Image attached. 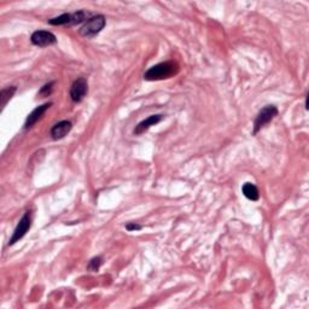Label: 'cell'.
<instances>
[{"label": "cell", "mask_w": 309, "mask_h": 309, "mask_svg": "<svg viewBox=\"0 0 309 309\" xmlns=\"http://www.w3.org/2000/svg\"><path fill=\"white\" fill-rule=\"evenodd\" d=\"M179 66L174 62H162L151 67L148 72L144 74V79L148 81H157L169 79L178 74Z\"/></svg>", "instance_id": "1"}, {"label": "cell", "mask_w": 309, "mask_h": 309, "mask_svg": "<svg viewBox=\"0 0 309 309\" xmlns=\"http://www.w3.org/2000/svg\"><path fill=\"white\" fill-rule=\"evenodd\" d=\"M105 25H107L105 16H103V15H96V16L91 17L87 22H85V25L80 28L79 33L84 38H92L94 35L101 33L103 29H104Z\"/></svg>", "instance_id": "2"}, {"label": "cell", "mask_w": 309, "mask_h": 309, "mask_svg": "<svg viewBox=\"0 0 309 309\" xmlns=\"http://www.w3.org/2000/svg\"><path fill=\"white\" fill-rule=\"evenodd\" d=\"M276 115H278V109H276L274 105H267L262 110H260V113L257 114V116H256L254 121V132H252L254 135L257 134L264 126L268 125Z\"/></svg>", "instance_id": "3"}, {"label": "cell", "mask_w": 309, "mask_h": 309, "mask_svg": "<svg viewBox=\"0 0 309 309\" xmlns=\"http://www.w3.org/2000/svg\"><path fill=\"white\" fill-rule=\"evenodd\" d=\"M31 227H32V213L31 211H26L25 215L21 217L20 222L17 223L16 228H15L13 233V237H11L10 240H9V245H14L15 243L20 242V240L27 234V232L31 229Z\"/></svg>", "instance_id": "4"}, {"label": "cell", "mask_w": 309, "mask_h": 309, "mask_svg": "<svg viewBox=\"0 0 309 309\" xmlns=\"http://www.w3.org/2000/svg\"><path fill=\"white\" fill-rule=\"evenodd\" d=\"M88 93V82L85 78H79L73 82L70 87V98L74 103H80L84 101Z\"/></svg>", "instance_id": "5"}, {"label": "cell", "mask_w": 309, "mask_h": 309, "mask_svg": "<svg viewBox=\"0 0 309 309\" xmlns=\"http://www.w3.org/2000/svg\"><path fill=\"white\" fill-rule=\"evenodd\" d=\"M31 41L34 46L47 47L57 44V38L54 33L47 31H37L32 34Z\"/></svg>", "instance_id": "6"}, {"label": "cell", "mask_w": 309, "mask_h": 309, "mask_svg": "<svg viewBox=\"0 0 309 309\" xmlns=\"http://www.w3.org/2000/svg\"><path fill=\"white\" fill-rule=\"evenodd\" d=\"M51 105H52V103H45V104L40 105V107H38V108H35L34 110L28 115L27 119H26V122H25V129H26V131H27V129H29V128L33 127L35 123H37L41 119V117H43V115L45 114L47 110H49Z\"/></svg>", "instance_id": "7"}, {"label": "cell", "mask_w": 309, "mask_h": 309, "mask_svg": "<svg viewBox=\"0 0 309 309\" xmlns=\"http://www.w3.org/2000/svg\"><path fill=\"white\" fill-rule=\"evenodd\" d=\"M163 115H151V116H149L148 119L143 120V121L138 123L137 126H135L133 133L134 135H140L143 133H145L146 131H149L150 128L152 127V126L157 125V123H160L162 120H163Z\"/></svg>", "instance_id": "8"}, {"label": "cell", "mask_w": 309, "mask_h": 309, "mask_svg": "<svg viewBox=\"0 0 309 309\" xmlns=\"http://www.w3.org/2000/svg\"><path fill=\"white\" fill-rule=\"evenodd\" d=\"M72 128H73V123L64 120V121L56 123L54 127L51 128L50 134H51L52 139L54 140H60V139H63L66 135H68V133L72 131Z\"/></svg>", "instance_id": "9"}, {"label": "cell", "mask_w": 309, "mask_h": 309, "mask_svg": "<svg viewBox=\"0 0 309 309\" xmlns=\"http://www.w3.org/2000/svg\"><path fill=\"white\" fill-rule=\"evenodd\" d=\"M242 191L243 195L248 199H250V201L256 202L258 201V198H260V193H258L257 187H256L254 184H251V182H245V184L243 185Z\"/></svg>", "instance_id": "10"}, {"label": "cell", "mask_w": 309, "mask_h": 309, "mask_svg": "<svg viewBox=\"0 0 309 309\" xmlns=\"http://www.w3.org/2000/svg\"><path fill=\"white\" fill-rule=\"evenodd\" d=\"M17 87L16 86H9L3 88L2 92H0V101H2V110L7 107L9 101H11V98L14 97V94L16 93Z\"/></svg>", "instance_id": "11"}, {"label": "cell", "mask_w": 309, "mask_h": 309, "mask_svg": "<svg viewBox=\"0 0 309 309\" xmlns=\"http://www.w3.org/2000/svg\"><path fill=\"white\" fill-rule=\"evenodd\" d=\"M47 22L51 26H72V14H63L61 16L55 17V19L49 20Z\"/></svg>", "instance_id": "12"}, {"label": "cell", "mask_w": 309, "mask_h": 309, "mask_svg": "<svg viewBox=\"0 0 309 309\" xmlns=\"http://www.w3.org/2000/svg\"><path fill=\"white\" fill-rule=\"evenodd\" d=\"M102 264H103V257L102 256H97V257H93L92 260L88 262L87 269L91 270V272H97V270H99V268H101Z\"/></svg>", "instance_id": "13"}, {"label": "cell", "mask_w": 309, "mask_h": 309, "mask_svg": "<svg viewBox=\"0 0 309 309\" xmlns=\"http://www.w3.org/2000/svg\"><path fill=\"white\" fill-rule=\"evenodd\" d=\"M54 85H55V81H51V82H49V84L44 85V86L41 87V90L39 91V96L41 97V98L49 97L50 94L52 93V90H54Z\"/></svg>", "instance_id": "14"}, {"label": "cell", "mask_w": 309, "mask_h": 309, "mask_svg": "<svg viewBox=\"0 0 309 309\" xmlns=\"http://www.w3.org/2000/svg\"><path fill=\"white\" fill-rule=\"evenodd\" d=\"M143 228L141 227V225H138V223L135 222H129L126 225V229L129 232H133V231H140V229Z\"/></svg>", "instance_id": "15"}]
</instances>
